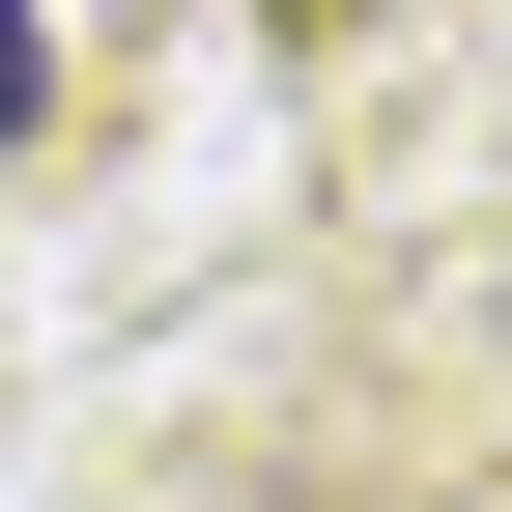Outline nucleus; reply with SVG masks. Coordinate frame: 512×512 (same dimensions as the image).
Masks as SVG:
<instances>
[{"label": "nucleus", "instance_id": "obj_1", "mask_svg": "<svg viewBox=\"0 0 512 512\" xmlns=\"http://www.w3.org/2000/svg\"><path fill=\"white\" fill-rule=\"evenodd\" d=\"M29 114H57V29H29V0H0V171H29Z\"/></svg>", "mask_w": 512, "mask_h": 512}]
</instances>
